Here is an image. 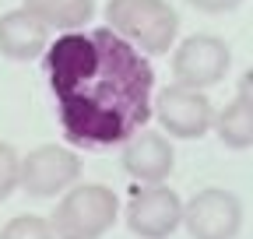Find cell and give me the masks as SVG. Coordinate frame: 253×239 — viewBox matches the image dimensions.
I'll return each mask as SVG.
<instances>
[{"label": "cell", "mask_w": 253, "mask_h": 239, "mask_svg": "<svg viewBox=\"0 0 253 239\" xmlns=\"http://www.w3.org/2000/svg\"><path fill=\"white\" fill-rule=\"evenodd\" d=\"M0 239H56L53 222L39 215H18L0 229Z\"/></svg>", "instance_id": "obj_13"}, {"label": "cell", "mask_w": 253, "mask_h": 239, "mask_svg": "<svg viewBox=\"0 0 253 239\" xmlns=\"http://www.w3.org/2000/svg\"><path fill=\"white\" fill-rule=\"evenodd\" d=\"M183 225L194 239H236L243 225V204L232 190L208 187L183 204Z\"/></svg>", "instance_id": "obj_6"}, {"label": "cell", "mask_w": 253, "mask_h": 239, "mask_svg": "<svg viewBox=\"0 0 253 239\" xmlns=\"http://www.w3.org/2000/svg\"><path fill=\"white\" fill-rule=\"evenodd\" d=\"M81 159L60 144H42L21 159V190L32 197H56L78 187Z\"/></svg>", "instance_id": "obj_4"}, {"label": "cell", "mask_w": 253, "mask_h": 239, "mask_svg": "<svg viewBox=\"0 0 253 239\" xmlns=\"http://www.w3.org/2000/svg\"><path fill=\"white\" fill-rule=\"evenodd\" d=\"M25 11L56 32H81L95 14V0H25Z\"/></svg>", "instance_id": "obj_11"}, {"label": "cell", "mask_w": 253, "mask_h": 239, "mask_svg": "<svg viewBox=\"0 0 253 239\" xmlns=\"http://www.w3.org/2000/svg\"><path fill=\"white\" fill-rule=\"evenodd\" d=\"M60 123L74 144H123L151 116L155 71L148 56L113 28L63 32L46 53Z\"/></svg>", "instance_id": "obj_1"}, {"label": "cell", "mask_w": 253, "mask_h": 239, "mask_svg": "<svg viewBox=\"0 0 253 239\" xmlns=\"http://www.w3.org/2000/svg\"><path fill=\"white\" fill-rule=\"evenodd\" d=\"M239 99L253 106V67L243 71V78H239Z\"/></svg>", "instance_id": "obj_16"}, {"label": "cell", "mask_w": 253, "mask_h": 239, "mask_svg": "<svg viewBox=\"0 0 253 239\" xmlns=\"http://www.w3.org/2000/svg\"><path fill=\"white\" fill-rule=\"evenodd\" d=\"M151 113L158 116L172 137H204L211 127H214V109H211V99L197 88H186V84H169L155 95V106Z\"/></svg>", "instance_id": "obj_5"}, {"label": "cell", "mask_w": 253, "mask_h": 239, "mask_svg": "<svg viewBox=\"0 0 253 239\" xmlns=\"http://www.w3.org/2000/svg\"><path fill=\"white\" fill-rule=\"evenodd\" d=\"M179 222H183V200L166 183L134 190L130 204H126V225L141 239H166Z\"/></svg>", "instance_id": "obj_8"}, {"label": "cell", "mask_w": 253, "mask_h": 239, "mask_svg": "<svg viewBox=\"0 0 253 239\" xmlns=\"http://www.w3.org/2000/svg\"><path fill=\"white\" fill-rule=\"evenodd\" d=\"M21 187V155L7 141H0V200H7Z\"/></svg>", "instance_id": "obj_14"}, {"label": "cell", "mask_w": 253, "mask_h": 239, "mask_svg": "<svg viewBox=\"0 0 253 239\" xmlns=\"http://www.w3.org/2000/svg\"><path fill=\"white\" fill-rule=\"evenodd\" d=\"M116 194L102 183H78L60 197L53 211L56 239H102L116 222Z\"/></svg>", "instance_id": "obj_3"}, {"label": "cell", "mask_w": 253, "mask_h": 239, "mask_svg": "<svg viewBox=\"0 0 253 239\" xmlns=\"http://www.w3.org/2000/svg\"><path fill=\"white\" fill-rule=\"evenodd\" d=\"M214 130H218L221 144H229V148H250L253 144V106L236 95L225 109L214 116Z\"/></svg>", "instance_id": "obj_12"}, {"label": "cell", "mask_w": 253, "mask_h": 239, "mask_svg": "<svg viewBox=\"0 0 253 239\" xmlns=\"http://www.w3.org/2000/svg\"><path fill=\"white\" fill-rule=\"evenodd\" d=\"M49 32L53 28L42 25L32 11H7L0 14V53L7 60H36L39 53H46Z\"/></svg>", "instance_id": "obj_10"}, {"label": "cell", "mask_w": 253, "mask_h": 239, "mask_svg": "<svg viewBox=\"0 0 253 239\" xmlns=\"http://www.w3.org/2000/svg\"><path fill=\"white\" fill-rule=\"evenodd\" d=\"M106 18L116 36L148 56L169 53L179 32V14L169 7V0H109Z\"/></svg>", "instance_id": "obj_2"}, {"label": "cell", "mask_w": 253, "mask_h": 239, "mask_svg": "<svg viewBox=\"0 0 253 239\" xmlns=\"http://www.w3.org/2000/svg\"><path fill=\"white\" fill-rule=\"evenodd\" d=\"M232 64V53L229 46L221 42L218 36H190L176 46L172 53V74H176V84H186V88H211L225 78Z\"/></svg>", "instance_id": "obj_7"}, {"label": "cell", "mask_w": 253, "mask_h": 239, "mask_svg": "<svg viewBox=\"0 0 253 239\" xmlns=\"http://www.w3.org/2000/svg\"><path fill=\"white\" fill-rule=\"evenodd\" d=\"M123 169L141 183H166L172 165H176V152L166 134L158 130H137L134 137L123 141Z\"/></svg>", "instance_id": "obj_9"}, {"label": "cell", "mask_w": 253, "mask_h": 239, "mask_svg": "<svg viewBox=\"0 0 253 239\" xmlns=\"http://www.w3.org/2000/svg\"><path fill=\"white\" fill-rule=\"evenodd\" d=\"M186 4L197 7V11H204V14H225V11L239 7L243 0H186Z\"/></svg>", "instance_id": "obj_15"}]
</instances>
